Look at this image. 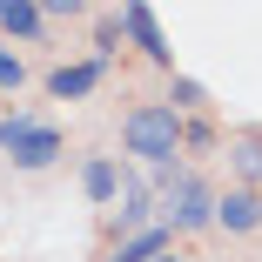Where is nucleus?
I'll return each mask as SVG.
<instances>
[{"mask_svg":"<svg viewBox=\"0 0 262 262\" xmlns=\"http://www.w3.org/2000/svg\"><path fill=\"white\" fill-rule=\"evenodd\" d=\"M121 141H128V155H141V162H155V168H168L175 148H182V115L162 108V101H148V108H135V115L121 121Z\"/></svg>","mask_w":262,"mask_h":262,"instance_id":"1","label":"nucleus"},{"mask_svg":"<svg viewBox=\"0 0 262 262\" xmlns=\"http://www.w3.org/2000/svg\"><path fill=\"white\" fill-rule=\"evenodd\" d=\"M162 222H168V229H208V222H215V195H208L195 175H182V182L162 195Z\"/></svg>","mask_w":262,"mask_h":262,"instance_id":"2","label":"nucleus"},{"mask_svg":"<svg viewBox=\"0 0 262 262\" xmlns=\"http://www.w3.org/2000/svg\"><path fill=\"white\" fill-rule=\"evenodd\" d=\"M255 222H262V195H255V188H229V195H215V229L249 235Z\"/></svg>","mask_w":262,"mask_h":262,"instance_id":"3","label":"nucleus"},{"mask_svg":"<svg viewBox=\"0 0 262 262\" xmlns=\"http://www.w3.org/2000/svg\"><path fill=\"white\" fill-rule=\"evenodd\" d=\"M121 27L135 34V47H141L148 61H162V68H168V40H162V20H155V7H141V0H128V7H121Z\"/></svg>","mask_w":262,"mask_h":262,"instance_id":"4","label":"nucleus"},{"mask_svg":"<svg viewBox=\"0 0 262 262\" xmlns=\"http://www.w3.org/2000/svg\"><path fill=\"white\" fill-rule=\"evenodd\" d=\"M7 155H14V168H47V162L61 155V128H27Z\"/></svg>","mask_w":262,"mask_h":262,"instance_id":"5","label":"nucleus"},{"mask_svg":"<svg viewBox=\"0 0 262 262\" xmlns=\"http://www.w3.org/2000/svg\"><path fill=\"white\" fill-rule=\"evenodd\" d=\"M94 88H101V61H81V68H54V74H47V94H54V101H81Z\"/></svg>","mask_w":262,"mask_h":262,"instance_id":"6","label":"nucleus"},{"mask_svg":"<svg viewBox=\"0 0 262 262\" xmlns=\"http://www.w3.org/2000/svg\"><path fill=\"white\" fill-rule=\"evenodd\" d=\"M81 188H88V202H121V168L108 162V155H94V162L81 168Z\"/></svg>","mask_w":262,"mask_h":262,"instance_id":"7","label":"nucleus"},{"mask_svg":"<svg viewBox=\"0 0 262 262\" xmlns=\"http://www.w3.org/2000/svg\"><path fill=\"white\" fill-rule=\"evenodd\" d=\"M121 229H128V235L155 229V195H148L141 182H121Z\"/></svg>","mask_w":262,"mask_h":262,"instance_id":"8","label":"nucleus"},{"mask_svg":"<svg viewBox=\"0 0 262 262\" xmlns=\"http://www.w3.org/2000/svg\"><path fill=\"white\" fill-rule=\"evenodd\" d=\"M155 255H168V222H155V229H141V235H128L108 262H155Z\"/></svg>","mask_w":262,"mask_h":262,"instance_id":"9","label":"nucleus"},{"mask_svg":"<svg viewBox=\"0 0 262 262\" xmlns=\"http://www.w3.org/2000/svg\"><path fill=\"white\" fill-rule=\"evenodd\" d=\"M40 7H27V0H0V27H7V34H20V40H34L40 34Z\"/></svg>","mask_w":262,"mask_h":262,"instance_id":"10","label":"nucleus"},{"mask_svg":"<svg viewBox=\"0 0 262 262\" xmlns=\"http://www.w3.org/2000/svg\"><path fill=\"white\" fill-rule=\"evenodd\" d=\"M229 162H235V175L255 182V175H262V135H242V141L229 148Z\"/></svg>","mask_w":262,"mask_h":262,"instance_id":"11","label":"nucleus"},{"mask_svg":"<svg viewBox=\"0 0 262 262\" xmlns=\"http://www.w3.org/2000/svg\"><path fill=\"white\" fill-rule=\"evenodd\" d=\"M182 148L208 155V148H215V128H208V121H182Z\"/></svg>","mask_w":262,"mask_h":262,"instance_id":"12","label":"nucleus"},{"mask_svg":"<svg viewBox=\"0 0 262 262\" xmlns=\"http://www.w3.org/2000/svg\"><path fill=\"white\" fill-rule=\"evenodd\" d=\"M20 81H27V68H20V54H14V47H0V88L14 94Z\"/></svg>","mask_w":262,"mask_h":262,"instance_id":"13","label":"nucleus"},{"mask_svg":"<svg viewBox=\"0 0 262 262\" xmlns=\"http://www.w3.org/2000/svg\"><path fill=\"white\" fill-rule=\"evenodd\" d=\"M202 101H208V94H202V81H175V94H168V108L182 115V108H202Z\"/></svg>","mask_w":262,"mask_h":262,"instance_id":"14","label":"nucleus"},{"mask_svg":"<svg viewBox=\"0 0 262 262\" xmlns=\"http://www.w3.org/2000/svg\"><path fill=\"white\" fill-rule=\"evenodd\" d=\"M155 262H182V255H155Z\"/></svg>","mask_w":262,"mask_h":262,"instance_id":"15","label":"nucleus"}]
</instances>
